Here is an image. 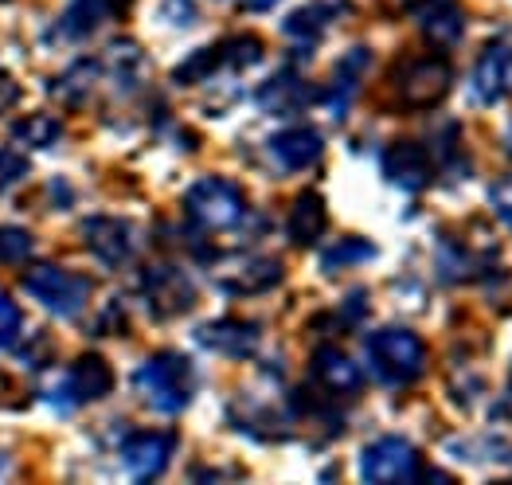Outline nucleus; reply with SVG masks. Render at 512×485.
Wrapping results in <instances>:
<instances>
[{
  "label": "nucleus",
  "mask_w": 512,
  "mask_h": 485,
  "mask_svg": "<svg viewBox=\"0 0 512 485\" xmlns=\"http://www.w3.org/2000/svg\"><path fill=\"white\" fill-rule=\"evenodd\" d=\"M450 83H454V71L442 55H415L395 67V94L407 110H427L434 102H442Z\"/></svg>",
  "instance_id": "5"
},
{
  "label": "nucleus",
  "mask_w": 512,
  "mask_h": 485,
  "mask_svg": "<svg viewBox=\"0 0 512 485\" xmlns=\"http://www.w3.org/2000/svg\"><path fill=\"white\" fill-rule=\"evenodd\" d=\"M16 102H20V83H16L8 71H0V114L12 110Z\"/></svg>",
  "instance_id": "33"
},
{
  "label": "nucleus",
  "mask_w": 512,
  "mask_h": 485,
  "mask_svg": "<svg viewBox=\"0 0 512 485\" xmlns=\"http://www.w3.org/2000/svg\"><path fill=\"white\" fill-rule=\"evenodd\" d=\"M489 200H493V212L512 227V177L497 180L493 192H489Z\"/></svg>",
  "instance_id": "32"
},
{
  "label": "nucleus",
  "mask_w": 512,
  "mask_h": 485,
  "mask_svg": "<svg viewBox=\"0 0 512 485\" xmlns=\"http://www.w3.org/2000/svg\"><path fill=\"white\" fill-rule=\"evenodd\" d=\"M59 392H67V403H98V399H106L114 392V372H110V364L102 356L86 353L71 364V372H67Z\"/></svg>",
  "instance_id": "15"
},
{
  "label": "nucleus",
  "mask_w": 512,
  "mask_h": 485,
  "mask_svg": "<svg viewBox=\"0 0 512 485\" xmlns=\"http://www.w3.org/2000/svg\"><path fill=\"white\" fill-rule=\"evenodd\" d=\"M98 75H102V63L83 59V63L67 67V71L51 83V94H55V98H63V102H83L86 94L94 90V83H98Z\"/></svg>",
  "instance_id": "26"
},
{
  "label": "nucleus",
  "mask_w": 512,
  "mask_h": 485,
  "mask_svg": "<svg viewBox=\"0 0 512 485\" xmlns=\"http://www.w3.org/2000/svg\"><path fill=\"white\" fill-rule=\"evenodd\" d=\"M270 4H278V0H247V8H270Z\"/></svg>",
  "instance_id": "35"
},
{
  "label": "nucleus",
  "mask_w": 512,
  "mask_h": 485,
  "mask_svg": "<svg viewBox=\"0 0 512 485\" xmlns=\"http://www.w3.org/2000/svg\"><path fill=\"white\" fill-rule=\"evenodd\" d=\"M133 388L153 411L161 415H176L188 407L192 388H196V372L188 364V356L180 353H157L149 356L137 372H133Z\"/></svg>",
  "instance_id": "2"
},
{
  "label": "nucleus",
  "mask_w": 512,
  "mask_h": 485,
  "mask_svg": "<svg viewBox=\"0 0 512 485\" xmlns=\"http://www.w3.org/2000/svg\"><path fill=\"white\" fill-rule=\"evenodd\" d=\"M282 274H286V270H282L278 259H239L235 266L219 270L215 282H219L227 294L247 298V294H266V290H274V286L282 282Z\"/></svg>",
  "instance_id": "16"
},
{
  "label": "nucleus",
  "mask_w": 512,
  "mask_h": 485,
  "mask_svg": "<svg viewBox=\"0 0 512 485\" xmlns=\"http://www.w3.org/2000/svg\"><path fill=\"white\" fill-rule=\"evenodd\" d=\"M20 329H24V317H20V309L16 302L0 290V349H8L16 337H20Z\"/></svg>",
  "instance_id": "30"
},
{
  "label": "nucleus",
  "mask_w": 512,
  "mask_h": 485,
  "mask_svg": "<svg viewBox=\"0 0 512 485\" xmlns=\"http://www.w3.org/2000/svg\"><path fill=\"white\" fill-rule=\"evenodd\" d=\"M24 177H28V157H20L16 149H0V196L12 192Z\"/></svg>",
  "instance_id": "29"
},
{
  "label": "nucleus",
  "mask_w": 512,
  "mask_h": 485,
  "mask_svg": "<svg viewBox=\"0 0 512 485\" xmlns=\"http://www.w3.org/2000/svg\"><path fill=\"white\" fill-rule=\"evenodd\" d=\"M172 450H176V435H169V431H137L122 442L118 454H122V466H126L129 478L153 482L169 470Z\"/></svg>",
  "instance_id": "10"
},
{
  "label": "nucleus",
  "mask_w": 512,
  "mask_h": 485,
  "mask_svg": "<svg viewBox=\"0 0 512 485\" xmlns=\"http://www.w3.org/2000/svg\"><path fill=\"white\" fill-rule=\"evenodd\" d=\"M368 67H372V51L364 44H356L348 55H341V63H337V71H333V83L325 90V106H329L333 118H344V114H348V102L356 98L360 79H364Z\"/></svg>",
  "instance_id": "17"
},
{
  "label": "nucleus",
  "mask_w": 512,
  "mask_h": 485,
  "mask_svg": "<svg viewBox=\"0 0 512 485\" xmlns=\"http://www.w3.org/2000/svg\"><path fill=\"white\" fill-rule=\"evenodd\" d=\"M184 212L200 231H231L247 216V200L239 184L223 177H204L184 192Z\"/></svg>",
  "instance_id": "3"
},
{
  "label": "nucleus",
  "mask_w": 512,
  "mask_h": 485,
  "mask_svg": "<svg viewBox=\"0 0 512 485\" xmlns=\"http://www.w3.org/2000/svg\"><path fill=\"white\" fill-rule=\"evenodd\" d=\"M102 67H106V75L118 83V90H133L137 79L145 75V55H141V47L133 44V40H118V44H110Z\"/></svg>",
  "instance_id": "23"
},
{
  "label": "nucleus",
  "mask_w": 512,
  "mask_h": 485,
  "mask_svg": "<svg viewBox=\"0 0 512 485\" xmlns=\"http://www.w3.org/2000/svg\"><path fill=\"white\" fill-rule=\"evenodd\" d=\"M313 380L329 392V396H356L364 388V372L356 360H348L341 349H317L313 356Z\"/></svg>",
  "instance_id": "18"
},
{
  "label": "nucleus",
  "mask_w": 512,
  "mask_h": 485,
  "mask_svg": "<svg viewBox=\"0 0 512 485\" xmlns=\"http://www.w3.org/2000/svg\"><path fill=\"white\" fill-rule=\"evenodd\" d=\"M411 16H415V24L423 28L430 44L450 47L462 40L466 16H462L458 0H411Z\"/></svg>",
  "instance_id": "14"
},
{
  "label": "nucleus",
  "mask_w": 512,
  "mask_h": 485,
  "mask_svg": "<svg viewBox=\"0 0 512 485\" xmlns=\"http://www.w3.org/2000/svg\"><path fill=\"white\" fill-rule=\"evenodd\" d=\"M83 243L86 251L102 266H126L137 255V227L118 216H90L83 223Z\"/></svg>",
  "instance_id": "9"
},
{
  "label": "nucleus",
  "mask_w": 512,
  "mask_h": 485,
  "mask_svg": "<svg viewBox=\"0 0 512 485\" xmlns=\"http://www.w3.org/2000/svg\"><path fill=\"white\" fill-rule=\"evenodd\" d=\"M266 153H270V161H274L282 173H301V169H309V165L321 161L325 141H321V133L309 130V126H294V130L274 133V137L266 141Z\"/></svg>",
  "instance_id": "11"
},
{
  "label": "nucleus",
  "mask_w": 512,
  "mask_h": 485,
  "mask_svg": "<svg viewBox=\"0 0 512 485\" xmlns=\"http://www.w3.org/2000/svg\"><path fill=\"white\" fill-rule=\"evenodd\" d=\"M118 8H126V0H71L63 20H59V28H63V36L83 40L94 28H102Z\"/></svg>",
  "instance_id": "21"
},
{
  "label": "nucleus",
  "mask_w": 512,
  "mask_h": 485,
  "mask_svg": "<svg viewBox=\"0 0 512 485\" xmlns=\"http://www.w3.org/2000/svg\"><path fill=\"white\" fill-rule=\"evenodd\" d=\"M227 67V55H223V44H212V47H200L196 55H188L176 71H172V79L180 83V87H192V83H204V79H215V71H223Z\"/></svg>",
  "instance_id": "25"
},
{
  "label": "nucleus",
  "mask_w": 512,
  "mask_h": 485,
  "mask_svg": "<svg viewBox=\"0 0 512 485\" xmlns=\"http://www.w3.org/2000/svg\"><path fill=\"white\" fill-rule=\"evenodd\" d=\"M196 341L208 349V353L231 356V360H247L258 349V325L251 321H239V317H219L196 329Z\"/></svg>",
  "instance_id": "13"
},
{
  "label": "nucleus",
  "mask_w": 512,
  "mask_h": 485,
  "mask_svg": "<svg viewBox=\"0 0 512 485\" xmlns=\"http://www.w3.org/2000/svg\"><path fill=\"white\" fill-rule=\"evenodd\" d=\"M344 8H348V0H313V4H305V8H298V12H290L282 28H286L290 40L317 44V40L325 36V28L341 16Z\"/></svg>",
  "instance_id": "19"
},
{
  "label": "nucleus",
  "mask_w": 512,
  "mask_h": 485,
  "mask_svg": "<svg viewBox=\"0 0 512 485\" xmlns=\"http://www.w3.org/2000/svg\"><path fill=\"white\" fill-rule=\"evenodd\" d=\"M32 251H36V239L24 227H0V263H28Z\"/></svg>",
  "instance_id": "28"
},
{
  "label": "nucleus",
  "mask_w": 512,
  "mask_h": 485,
  "mask_svg": "<svg viewBox=\"0 0 512 485\" xmlns=\"http://www.w3.org/2000/svg\"><path fill=\"white\" fill-rule=\"evenodd\" d=\"M368 259H376V247H372L368 239H360V235H341V239L321 255V270H325V274H341L348 266H360V263H368Z\"/></svg>",
  "instance_id": "24"
},
{
  "label": "nucleus",
  "mask_w": 512,
  "mask_h": 485,
  "mask_svg": "<svg viewBox=\"0 0 512 485\" xmlns=\"http://www.w3.org/2000/svg\"><path fill=\"white\" fill-rule=\"evenodd\" d=\"M141 298L153 317H180L196 306V286L180 266L157 263L141 274Z\"/></svg>",
  "instance_id": "7"
},
{
  "label": "nucleus",
  "mask_w": 512,
  "mask_h": 485,
  "mask_svg": "<svg viewBox=\"0 0 512 485\" xmlns=\"http://www.w3.org/2000/svg\"><path fill=\"white\" fill-rule=\"evenodd\" d=\"M161 16H165L169 24H176V28H188V24H196V4H192V0H165Z\"/></svg>",
  "instance_id": "31"
},
{
  "label": "nucleus",
  "mask_w": 512,
  "mask_h": 485,
  "mask_svg": "<svg viewBox=\"0 0 512 485\" xmlns=\"http://www.w3.org/2000/svg\"><path fill=\"white\" fill-rule=\"evenodd\" d=\"M364 353H368L372 376L387 388H411L427 372V345L419 341V333H411L403 325L376 329L364 341Z\"/></svg>",
  "instance_id": "1"
},
{
  "label": "nucleus",
  "mask_w": 512,
  "mask_h": 485,
  "mask_svg": "<svg viewBox=\"0 0 512 485\" xmlns=\"http://www.w3.org/2000/svg\"><path fill=\"white\" fill-rule=\"evenodd\" d=\"M360 478L364 482H411L419 478V450L399 435L368 442L360 450Z\"/></svg>",
  "instance_id": "6"
},
{
  "label": "nucleus",
  "mask_w": 512,
  "mask_h": 485,
  "mask_svg": "<svg viewBox=\"0 0 512 485\" xmlns=\"http://www.w3.org/2000/svg\"><path fill=\"white\" fill-rule=\"evenodd\" d=\"M505 153H509V157H512V126H509V130H505Z\"/></svg>",
  "instance_id": "36"
},
{
  "label": "nucleus",
  "mask_w": 512,
  "mask_h": 485,
  "mask_svg": "<svg viewBox=\"0 0 512 485\" xmlns=\"http://www.w3.org/2000/svg\"><path fill=\"white\" fill-rule=\"evenodd\" d=\"M505 407L512 411V376H509V392H505Z\"/></svg>",
  "instance_id": "37"
},
{
  "label": "nucleus",
  "mask_w": 512,
  "mask_h": 485,
  "mask_svg": "<svg viewBox=\"0 0 512 485\" xmlns=\"http://www.w3.org/2000/svg\"><path fill=\"white\" fill-rule=\"evenodd\" d=\"M470 90L481 106H497L501 98L512 94V36H497L485 44L481 59L473 63Z\"/></svg>",
  "instance_id": "8"
},
{
  "label": "nucleus",
  "mask_w": 512,
  "mask_h": 485,
  "mask_svg": "<svg viewBox=\"0 0 512 485\" xmlns=\"http://www.w3.org/2000/svg\"><path fill=\"white\" fill-rule=\"evenodd\" d=\"M387 12H403V8H411V0H380Z\"/></svg>",
  "instance_id": "34"
},
{
  "label": "nucleus",
  "mask_w": 512,
  "mask_h": 485,
  "mask_svg": "<svg viewBox=\"0 0 512 485\" xmlns=\"http://www.w3.org/2000/svg\"><path fill=\"white\" fill-rule=\"evenodd\" d=\"M329 227V212H325V200L317 192H301L290 208V220H286V231H290V243L294 247H309L325 235Z\"/></svg>",
  "instance_id": "20"
},
{
  "label": "nucleus",
  "mask_w": 512,
  "mask_h": 485,
  "mask_svg": "<svg viewBox=\"0 0 512 485\" xmlns=\"http://www.w3.org/2000/svg\"><path fill=\"white\" fill-rule=\"evenodd\" d=\"M24 290H28V298H36L47 313H55V317H75V313H83L86 302H90V278L83 274H71V270H63V266H32L28 274H24Z\"/></svg>",
  "instance_id": "4"
},
{
  "label": "nucleus",
  "mask_w": 512,
  "mask_h": 485,
  "mask_svg": "<svg viewBox=\"0 0 512 485\" xmlns=\"http://www.w3.org/2000/svg\"><path fill=\"white\" fill-rule=\"evenodd\" d=\"M384 177L403 192H423L434 177V161L419 141H395L384 153Z\"/></svg>",
  "instance_id": "12"
},
{
  "label": "nucleus",
  "mask_w": 512,
  "mask_h": 485,
  "mask_svg": "<svg viewBox=\"0 0 512 485\" xmlns=\"http://www.w3.org/2000/svg\"><path fill=\"white\" fill-rule=\"evenodd\" d=\"M12 137L20 145H32V149H51L59 137H63V122L55 114H28L12 126Z\"/></svg>",
  "instance_id": "27"
},
{
  "label": "nucleus",
  "mask_w": 512,
  "mask_h": 485,
  "mask_svg": "<svg viewBox=\"0 0 512 485\" xmlns=\"http://www.w3.org/2000/svg\"><path fill=\"white\" fill-rule=\"evenodd\" d=\"M313 98V90L305 87V79L298 75H274L266 87L258 90V106L266 114H294Z\"/></svg>",
  "instance_id": "22"
}]
</instances>
